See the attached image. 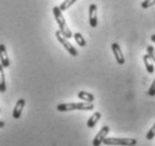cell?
<instances>
[{"label":"cell","mask_w":155,"mask_h":146,"mask_svg":"<svg viewBox=\"0 0 155 146\" xmlns=\"http://www.w3.org/2000/svg\"><path fill=\"white\" fill-rule=\"evenodd\" d=\"M94 106L92 102H71V104H60L56 107L58 111H71V110H92Z\"/></svg>","instance_id":"obj_1"},{"label":"cell","mask_w":155,"mask_h":146,"mask_svg":"<svg viewBox=\"0 0 155 146\" xmlns=\"http://www.w3.org/2000/svg\"><path fill=\"white\" fill-rule=\"evenodd\" d=\"M53 14H54L55 20L58 23V27H60V32L62 33L63 36H65L66 38H71L73 37V35L71 33L70 28L66 25V22L64 19V17L62 15V10L60 9V7H54L53 8Z\"/></svg>","instance_id":"obj_2"},{"label":"cell","mask_w":155,"mask_h":146,"mask_svg":"<svg viewBox=\"0 0 155 146\" xmlns=\"http://www.w3.org/2000/svg\"><path fill=\"white\" fill-rule=\"evenodd\" d=\"M105 145L109 146H135L137 141L135 138H119V137H106Z\"/></svg>","instance_id":"obj_3"},{"label":"cell","mask_w":155,"mask_h":146,"mask_svg":"<svg viewBox=\"0 0 155 146\" xmlns=\"http://www.w3.org/2000/svg\"><path fill=\"white\" fill-rule=\"evenodd\" d=\"M55 36H56V38H58V41L61 44H62V46L65 48L69 53H70V55H72V56H77L78 55V51L74 48V46L71 44L69 41H68V38H66L65 36H63L62 33L60 31H56L55 32Z\"/></svg>","instance_id":"obj_4"},{"label":"cell","mask_w":155,"mask_h":146,"mask_svg":"<svg viewBox=\"0 0 155 146\" xmlns=\"http://www.w3.org/2000/svg\"><path fill=\"white\" fill-rule=\"evenodd\" d=\"M109 131H110L109 126H104V127H102V128L100 129V131L97 134V136L94 137V139H93L92 145L93 146H100L101 143H104L105 138L107 137V135H108Z\"/></svg>","instance_id":"obj_5"},{"label":"cell","mask_w":155,"mask_h":146,"mask_svg":"<svg viewBox=\"0 0 155 146\" xmlns=\"http://www.w3.org/2000/svg\"><path fill=\"white\" fill-rule=\"evenodd\" d=\"M111 50H113V53L115 55V58H116V61L118 64L120 65H123L125 64V58L124 55H123V52H121V48L120 46L117 44V43H113L111 44Z\"/></svg>","instance_id":"obj_6"},{"label":"cell","mask_w":155,"mask_h":146,"mask_svg":"<svg viewBox=\"0 0 155 146\" xmlns=\"http://www.w3.org/2000/svg\"><path fill=\"white\" fill-rule=\"evenodd\" d=\"M89 24L92 28L97 27V25H98L97 6L94 4L90 5V7H89Z\"/></svg>","instance_id":"obj_7"},{"label":"cell","mask_w":155,"mask_h":146,"mask_svg":"<svg viewBox=\"0 0 155 146\" xmlns=\"http://www.w3.org/2000/svg\"><path fill=\"white\" fill-rule=\"evenodd\" d=\"M0 63L4 68H9V65H10L7 50H6V46L4 44H0Z\"/></svg>","instance_id":"obj_8"},{"label":"cell","mask_w":155,"mask_h":146,"mask_svg":"<svg viewBox=\"0 0 155 146\" xmlns=\"http://www.w3.org/2000/svg\"><path fill=\"white\" fill-rule=\"evenodd\" d=\"M25 104H26L25 99H19L17 101V104H16L15 108H14V111H12V117H14L15 119L20 118L21 112H23V109H24V107H25Z\"/></svg>","instance_id":"obj_9"},{"label":"cell","mask_w":155,"mask_h":146,"mask_svg":"<svg viewBox=\"0 0 155 146\" xmlns=\"http://www.w3.org/2000/svg\"><path fill=\"white\" fill-rule=\"evenodd\" d=\"M100 118H101L100 112H94V114L89 118V120L87 121V126L89 127V128H93V127L97 125V123L99 121Z\"/></svg>","instance_id":"obj_10"},{"label":"cell","mask_w":155,"mask_h":146,"mask_svg":"<svg viewBox=\"0 0 155 146\" xmlns=\"http://www.w3.org/2000/svg\"><path fill=\"white\" fill-rule=\"evenodd\" d=\"M78 97H79V99L83 100L85 102H93V100H94V96L92 93L87 92V91H80L78 93Z\"/></svg>","instance_id":"obj_11"},{"label":"cell","mask_w":155,"mask_h":146,"mask_svg":"<svg viewBox=\"0 0 155 146\" xmlns=\"http://www.w3.org/2000/svg\"><path fill=\"white\" fill-rule=\"evenodd\" d=\"M4 66L0 63V92H6V77H5Z\"/></svg>","instance_id":"obj_12"},{"label":"cell","mask_w":155,"mask_h":146,"mask_svg":"<svg viewBox=\"0 0 155 146\" xmlns=\"http://www.w3.org/2000/svg\"><path fill=\"white\" fill-rule=\"evenodd\" d=\"M143 60H144V63H145V66H146V71H147L148 73L154 72V65H153V63H152L151 56H150L148 54H145L143 56Z\"/></svg>","instance_id":"obj_13"},{"label":"cell","mask_w":155,"mask_h":146,"mask_svg":"<svg viewBox=\"0 0 155 146\" xmlns=\"http://www.w3.org/2000/svg\"><path fill=\"white\" fill-rule=\"evenodd\" d=\"M74 39H75V42L78 43V45L81 47H84L85 44H87V42H85V39L83 38V36H82L80 33H75V34L73 35Z\"/></svg>","instance_id":"obj_14"},{"label":"cell","mask_w":155,"mask_h":146,"mask_svg":"<svg viewBox=\"0 0 155 146\" xmlns=\"http://www.w3.org/2000/svg\"><path fill=\"white\" fill-rule=\"evenodd\" d=\"M75 1H78V0H65V1H63L62 4H61V6H60V9L62 10V12H64V10H68L69 8L72 6V5L75 2Z\"/></svg>","instance_id":"obj_15"},{"label":"cell","mask_w":155,"mask_h":146,"mask_svg":"<svg viewBox=\"0 0 155 146\" xmlns=\"http://www.w3.org/2000/svg\"><path fill=\"white\" fill-rule=\"evenodd\" d=\"M155 5V0H144V1H142V8H144V9H147V8L152 7V6H154Z\"/></svg>","instance_id":"obj_16"},{"label":"cell","mask_w":155,"mask_h":146,"mask_svg":"<svg viewBox=\"0 0 155 146\" xmlns=\"http://www.w3.org/2000/svg\"><path fill=\"white\" fill-rule=\"evenodd\" d=\"M155 136V124L152 126V128L148 131V133L146 134V139H148V141H151V139L154 138Z\"/></svg>","instance_id":"obj_17"},{"label":"cell","mask_w":155,"mask_h":146,"mask_svg":"<svg viewBox=\"0 0 155 146\" xmlns=\"http://www.w3.org/2000/svg\"><path fill=\"white\" fill-rule=\"evenodd\" d=\"M147 54L151 56L152 60L155 62V48H154V47L151 46V45H148V46H147Z\"/></svg>","instance_id":"obj_18"},{"label":"cell","mask_w":155,"mask_h":146,"mask_svg":"<svg viewBox=\"0 0 155 146\" xmlns=\"http://www.w3.org/2000/svg\"><path fill=\"white\" fill-rule=\"evenodd\" d=\"M147 93L150 95L151 97H154L155 96V79L154 81H153V83H152V85L150 87V89H148Z\"/></svg>","instance_id":"obj_19"},{"label":"cell","mask_w":155,"mask_h":146,"mask_svg":"<svg viewBox=\"0 0 155 146\" xmlns=\"http://www.w3.org/2000/svg\"><path fill=\"white\" fill-rule=\"evenodd\" d=\"M151 41H152V42H154V43H155V34H153V35L151 36Z\"/></svg>","instance_id":"obj_20"},{"label":"cell","mask_w":155,"mask_h":146,"mask_svg":"<svg viewBox=\"0 0 155 146\" xmlns=\"http://www.w3.org/2000/svg\"><path fill=\"white\" fill-rule=\"evenodd\" d=\"M2 127H5V121H1V120H0V128H2Z\"/></svg>","instance_id":"obj_21"}]
</instances>
